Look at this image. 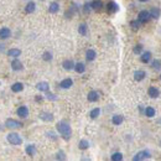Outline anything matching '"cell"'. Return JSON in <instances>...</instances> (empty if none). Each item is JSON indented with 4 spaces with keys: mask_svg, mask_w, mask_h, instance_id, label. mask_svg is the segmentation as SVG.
<instances>
[{
    "mask_svg": "<svg viewBox=\"0 0 161 161\" xmlns=\"http://www.w3.org/2000/svg\"><path fill=\"white\" fill-rule=\"evenodd\" d=\"M56 128H57V131L62 135V138H63L64 140H70L71 139V136H72V128H71V125L67 122H59V123H57Z\"/></svg>",
    "mask_w": 161,
    "mask_h": 161,
    "instance_id": "cell-1",
    "label": "cell"
},
{
    "mask_svg": "<svg viewBox=\"0 0 161 161\" xmlns=\"http://www.w3.org/2000/svg\"><path fill=\"white\" fill-rule=\"evenodd\" d=\"M8 141L10 142L11 145H21L22 144V139L17 133H10V134H8Z\"/></svg>",
    "mask_w": 161,
    "mask_h": 161,
    "instance_id": "cell-2",
    "label": "cell"
},
{
    "mask_svg": "<svg viewBox=\"0 0 161 161\" xmlns=\"http://www.w3.org/2000/svg\"><path fill=\"white\" fill-rule=\"evenodd\" d=\"M149 158H150V151L141 150V151H139V153L135 154V156L133 158V160H134V161H142V160H146Z\"/></svg>",
    "mask_w": 161,
    "mask_h": 161,
    "instance_id": "cell-3",
    "label": "cell"
},
{
    "mask_svg": "<svg viewBox=\"0 0 161 161\" xmlns=\"http://www.w3.org/2000/svg\"><path fill=\"white\" fill-rule=\"evenodd\" d=\"M5 125L9 129H20L22 126V123L19 120H15V119H6Z\"/></svg>",
    "mask_w": 161,
    "mask_h": 161,
    "instance_id": "cell-4",
    "label": "cell"
},
{
    "mask_svg": "<svg viewBox=\"0 0 161 161\" xmlns=\"http://www.w3.org/2000/svg\"><path fill=\"white\" fill-rule=\"evenodd\" d=\"M150 19H151L150 12L146 11V10H141L139 14H138V20H139L141 24H146V22H148Z\"/></svg>",
    "mask_w": 161,
    "mask_h": 161,
    "instance_id": "cell-5",
    "label": "cell"
},
{
    "mask_svg": "<svg viewBox=\"0 0 161 161\" xmlns=\"http://www.w3.org/2000/svg\"><path fill=\"white\" fill-rule=\"evenodd\" d=\"M91 8H92V10L100 11L103 9V1H102V0H92V1H91Z\"/></svg>",
    "mask_w": 161,
    "mask_h": 161,
    "instance_id": "cell-6",
    "label": "cell"
},
{
    "mask_svg": "<svg viewBox=\"0 0 161 161\" xmlns=\"http://www.w3.org/2000/svg\"><path fill=\"white\" fill-rule=\"evenodd\" d=\"M17 115H19L20 118H27V115H29V109H27V107H25V105H21L20 108H17Z\"/></svg>",
    "mask_w": 161,
    "mask_h": 161,
    "instance_id": "cell-7",
    "label": "cell"
},
{
    "mask_svg": "<svg viewBox=\"0 0 161 161\" xmlns=\"http://www.w3.org/2000/svg\"><path fill=\"white\" fill-rule=\"evenodd\" d=\"M11 36V31L10 29H8V27H3V29H0V39L1 40H6Z\"/></svg>",
    "mask_w": 161,
    "mask_h": 161,
    "instance_id": "cell-8",
    "label": "cell"
},
{
    "mask_svg": "<svg viewBox=\"0 0 161 161\" xmlns=\"http://www.w3.org/2000/svg\"><path fill=\"white\" fill-rule=\"evenodd\" d=\"M87 99L89 100V102H97V100L99 99V93L97 91H91L89 93H88V95H87Z\"/></svg>",
    "mask_w": 161,
    "mask_h": 161,
    "instance_id": "cell-9",
    "label": "cell"
},
{
    "mask_svg": "<svg viewBox=\"0 0 161 161\" xmlns=\"http://www.w3.org/2000/svg\"><path fill=\"white\" fill-rule=\"evenodd\" d=\"M72 86H73V81L71 78H66V79L61 81V83H59V87L63 89H68V88H71Z\"/></svg>",
    "mask_w": 161,
    "mask_h": 161,
    "instance_id": "cell-10",
    "label": "cell"
},
{
    "mask_svg": "<svg viewBox=\"0 0 161 161\" xmlns=\"http://www.w3.org/2000/svg\"><path fill=\"white\" fill-rule=\"evenodd\" d=\"M119 10V8H118V4L117 3H114V1H110L108 5H107V11L109 14H114V12H117Z\"/></svg>",
    "mask_w": 161,
    "mask_h": 161,
    "instance_id": "cell-11",
    "label": "cell"
},
{
    "mask_svg": "<svg viewBox=\"0 0 161 161\" xmlns=\"http://www.w3.org/2000/svg\"><path fill=\"white\" fill-rule=\"evenodd\" d=\"M95 57H97V53H95L94 50H92V48L87 50V52H86V59H87V61L92 62V61H94V59H95Z\"/></svg>",
    "mask_w": 161,
    "mask_h": 161,
    "instance_id": "cell-12",
    "label": "cell"
},
{
    "mask_svg": "<svg viewBox=\"0 0 161 161\" xmlns=\"http://www.w3.org/2000/svg\"><path fill=\"white\" fill-rule=\"evenodd\" d=\"M36 88H37L39 91H41V92H48L50 91V86H48V83L47 82H39L37 84H36Z\"/></svg>",
    "mask_w": 161,
    "mask_h": 161,
    "instance_id": "cell-13",
    "label": "cell"
},
{
    "mask_svg": "<svg viewBox=\"0 0 161 161\" xmlns=\"http://www.w3.org/2000/svg\"><path fill=\"white\" fill-rule=\"evenodd\" d=\"M11 68L14 71H21L22 68H24V66H22V63H21V61H19L17 58H15L14 61L11 62Z\"/></svg>",
    "mask_w": 161,
    "mask_h": 161,
    "instance_id": "cell-14",
    "label": "cell"
},
{
    "mask_svg": "<svg viewBox=\"0 0 161 161\" xmlns=\"http://www.w3.org/2000/svg\"><path fill=\"white\" fill-rule=\"evenodd\" d=\"M151 52L150 51H146V52H142L141 53V56H140V61L142 63H149L150 62V59H151Z\"/></svg>",
    "mask_w": 161,
    "mask_h": 161,
    "instance_id": "cell-15",
    "label": "cell"
},
{
    "mask_svg": "<svg viewBox=\"0 0 161 161\" xmlns=\"http://www.w3.org/2000/svg\"><path fill=\"white\" fill-rule=\"evenodd\" d=\"M145 76H146L145 71H142V70H138V71L134 73V79H135L136 82H140V81L144 79Z\"/></svg>",
    "mask_w": 161,
    "mask_h": 161,
    "instance_id": "cell-16",
    "label": "cell"
},
{
    "mask_svg": "<svg viewBox=\"0 0 161 161\" xmlns=\"http://www.w3.org/2000/svg\"><path fill=\"white\" fill-rule=\"evenodd\" d=\"M148 94L151 97V98H158V97L160 95V91L156 88V87H149Z\"/></svg>",
    "mask_w": 161,
    "mask_h": 161,
    "instance_id": "cell-17",
    "label": "cell"
},
{
    "mask_svg": "<svg viewBox=\"0 0 161 161\" xmlns=\"http://www.w3.org/2000/svg\"><path fill=\"white\" fill-rule=\"evenodd\" d=\"M20 55H21V50H19V48H10L8 51V56L12 57V58H17Z\"/></svg>",
    "mask_w": 161,
    "mask_h": 161,
    "instance_id": "cell-18",
    "label": "cell"
},
{
    "mask_svg": "<svg viewBox=\"0 0 161 161\" xmlns=\"http://www.w3.org/2000/svg\"><path fill=\"white\" fill-rule=\"evenodd\" d=\"M75 62L72 61V59H66V61H63V63H62V66H63V68L64 70H67V71H71V70H73L75 68Z\"/></svg>",
    "mask_w": 161,
    "mask_h": 161,
    "instance_id": "cell-19",
    "label": "cell"
},
{
    "mask_svg": "<svg viewBox=\"0 0 161 161\" xmlns=\"http://www.w3.org/2000/svg\"><path fill=\"white\" fill-rule=\"evenodd\" d=\"M40 119H42L44 122H52L53 120V115L51 113L42 112V113H40Z\"/></svg>",
    "mask_w": 161,
    "mask_h": 161,
    "instance_id": "cell-20",
    "label": "cell"
},
{
    "mask_svg": "<svg viewBox=\"0 0 161 161\" xmlns=\"http://www.w3.org/2000/svg\"><path fill=\"white\" fill-rule=\"evenodd\" d=\"M123 122H124V117L120 115V114H115V115H113V118H112V123L114 125H120Z\"/></svg>",
    "mask_w": 161,
    "mask_h": 161,
    "instance_id": "cell-21",
    "label": "cell"
},
{
    "mask_svg": "<svg viewBox=\"0 0 161 161\" xmlns=\"http://www.w3.org/2000/svg\"><path fill=\"white\" fill-rule=\"evenodd\" d=\"M22 89H24V84L20 83V82H16L11 86V91L14 93H20V92H22Z\"/></svg>",
    "mask_w": 161,
    "mask_h": 161,
    "instance_id": "cell-22",
    "label": "cell"
},
{
    "mask_svg": "<svg viewBox=\"0 0 161 161\" xmlns=\"http://www.w3.org/2000/svg\"><path fill=\"white\" fill-rule=\"evenodd\" d=\"M26 154L29 155V156H31V158H34V156L36 155V146L32 145V144L27 145L26 146Z\"/></svg>",
    "mask_w": 161,
    "mask_h": 161,
    "instance_id": "cell-23",
    "label": "cell"
},
{
    "mask_svg": "<svg viewBox=\"0 0 161 161\" xmlns=\"http://www.w3.org/2000/svg\"><path fill=\"white\" fill-rule=\"evenodd\" d=\"M35 10H36V4L34 1H29V3H27V5L25 6V11L27 14H32Z\"/></svg>",
    "mask_w": 161,
    "mask_h": 161,
    "instance_id": "cell-24",
    "label": "cell"
},
{
    "mask_svg": "<svg viewBox=\"0 0 161 161\" xmlns=\"http://www.w3.org/2000/svg\"><path fill=\"white\" fill-rule=\"evenodd\" d=\"M58 10H59V4H58V3L53 1V3L50 4V6H48V11L51 12V14H56V12H58Z\"/></svg>",
    "mask_w": 161,
    "mask_h": 161,
    "instance_id": "cell-25",
    "label": "cell"
},
{
    "mask_svg": "<svg viewBox=\"0 0 161 161\" xmlns=\"http://www.w3.org/2000/svg\"><path fill=\"white\" fill-rule=\"evenodd\" d=\"M149 12H150V16L153 17V19H159L160 15H161V10L159 8H153Z\"/></svg>",
    "mask_w": 161,
    "mask_h": 161,
    "instance_id": "cell-26",
    "label": "cell"
},
{
    "mask_svg": "<svg viewBox=\"0 0 161 161\" xmlns=\"http://www.w3.org/2000/svg\"><path fill=\"white\" fill-rule=\"evenodd\" d=\"M75 71L77 73H83L86 71V64L83 62H78L75 64Z\"/></svg>",
    "mask_w": 161,
    "mask_h": 161,
    "instance_id": "cell-27",
    "label": "cell"
},
{
    "mask_svg": "<svg viewBox=\"0 0 161 161\" xmlns=\"http://www.w3.org/2000/svg\"><path fill=\"white\" fill-rule=\"evenodd\" d=\"M144 113H145V115L148 117V118H153V117H155V114H156L155 109L153 107H146V109H145Z\"/></svg>",
    "mask_w": 161,
    "mask_h": 161,
    "instance_id": "cell-28",
    "label": "cell"
},
{
    "mask_svg": "<svg viewBox=\"0 0 161 161\" xmlns=\"http://www.w3.org/2000/svg\"><path fill=\"white\" fill-rule=\"evenodd\" d=\"M78 148H79L81 150H87L89 148V142L88 140H86V139H82L79 141V144H78Z\"/></svg>",
    "mask_w": 161,
    "mask_h": 161,
    "instance_id": "cell-29",
    "label": "cell"
},
{
    "mask_svg": "<svg viewBox=\"0 0 161 161\" xmlns=\"http://www.w3.org/2000/svg\"><path fill=\"white\" fill-rule=\"evenodd\" d=\"M78 32L82 35V36H86L87 32H88V27H87L86 24H81L79 27H78Z\"/></svg>",
    "mask_w": 161,
    "mask_h": 161,
    "instance_id": "cell-30",
    "label": "cell"
},
{
    "mask_svg": "<svg viewBox=\"0 0 161 161\" xmlns=\"http://www.w3.org/2000/svg\"><path fill=\"white\" fill-rule=\"evenodd\" d=\"M151 68H153V70L159 71L160 68H161V59H154V61L151 62Z\"/></svg>",
    "mask_w": 161,
    "mask_h": 161,
    "instance_id": "cell-31",
    "label": "cell"
},
{
    "mask_svg": "<svg viewBox=\"0 0 161 161\" xmlns=\"http://www.w3.org/2000/svg\"><path fill=\"white\" fill-rule=\"evenodd\" d=\"M99 114H100V109H99V108H94V109L91 110L89 115H91L92 119H97V118L99 117Z\"/></svg>",
    "mask_w": 161,
    "mask_h": 161,
    "instance_id": "cell-32",
    "label": "cell"
},
{
    "mask_svg": "<svg viewBox=\"0 0 161 161\" xmlns=\"http://www.w3.org/2000/svg\"><path fill=\"white\" fill-rule=\"evenodd\" d=\"M141 25H142V24H141V22H140L139 20H133V21L130 22V26H131V29H133V30H138Z\"/></svg>",
    "mask_w": 161,
    "mask_h": 161,
    "instance_id": "cell-33",
    "label": "cell"
},
{
    "mask_svg": "<svg viewBox=\"0 0 161 161\" xmlns=\"http://www.w3.org/2000/svg\"><path fill=\"white\" fill-rule=\"evenodd\" d=\"M112 160L113 161H122L123 160V154L122 153H114L112 155Z\"/></svg>",
    "mask_w": 161,
    "mask_h": 161,
    "instance_id": "cell-34",
    "label": "cell"
},
{
    "mask_svg": "<svg viewBox=\"0 0 161 161\" xmlns=\"http://www.w3.org/2000/svg\"><path fill=\"white\" fill-rule=\"evenodd\" d=\"M133 52L135 55H141L142 53V45H136L134 48H133Z\"/></svg>",
    "mask_w": 161,
    "mask_h": 161,
    "instance_id": "cell-35",
    "label": "cell"
},
{
    "mask_svg": "<svg viewBox=\"0 0 161 161\" xmlns=\"http://www.w3.org/2000/svg\"><path fill=\"white\" fill-rule=\"evenodd\" d=\"M56 159L57 160H66V154H64V151L59 150L58 153L56 154Z\"/></svg>",
    "mask_w": 161,
    "mask_h": 161,
    "instance_id": "cell-36",
    "label": "cell"
},
{
    "mask_svg": "<svg viewBox=\"0 0 161 161\" xmlns=\"http://www.w3.org/2000/svg\"><path fill=\"white\" fill-rule=\"evenodd\" d=\"M42 58H44V61H51L52 59V53L51 52H45L44 55H42Z\"/></svg>",
    "mask_w": 161,
    "mask_h": 161,
    "instance_id": "cell-37",
    "label": "cell"
},
{
    "mask_svg": "<svg viewBox=\"0 0 161 161\" xmlns=\"http://www.w3.org/2000/svg\"><path fill=\"white\" fill-rule=\"evenodd\" d=\"M46 98L50 99V100H57V97L52 93H50V92H46Z\"/></svg>",
    "mask_w": 161,
    "mask_h": 161,
    "instance_id": "cell-38",
    "label": "cell"
},
{
    "mask_svg": "<svg viewBox=\"0 0 161 161\" xmlns=\"http://www.w3.org/2000/svg\"><path fill=\"white\" fill-rule=\"evenodd\" d=\"M47 136L51 138V139H53V140H57V136H55V133H52V131H48L47 133Z\"/></svg>",
    "mask_w": 161,
    "mask_h": 161,
    "instance_id": "cell-39",
    "label": "cell"
},
{
    "mask_svg": "<svg viewBox=\"0 0 161 161\" xmlns=\"http://www.w3.org/2000/svg\"><path fill=\"white\" fill-rule=\"evenodd\" d=\"M91 3H88V4H86L84 5V12H89V10H91Z\"/></svg>",
    "mask_w": 161,
    "mask_h": 161,
    "instance_id": "cell-40",
    "label": "cell"
},
{
    "mask_svg": "<svg viewBox=\"0 0 161 161\" xmlns=\"http://www.w3.org/2000/svg\"><path fill=\"white\" fill-rule=\"evenodd\" d=\"M139 1H141V3H146L148 0H139Z\"/></svg>",
    "mask_w": 161,
    "mask_h": 161,
    "instance_id": "cell-41",
    "label": "cell"
},
{
    "mask_svg": "<svg viewBox=\"0 0 161 161\" xmlns=\"http://www.w3.org/2000/svg\"><path fill=\"white\" fill-rule=\"evenodd\" d=\"M1 129H3V128H1V125H0V130H1Z\"/></svg>",
    "mask_w": 161,
    "mask_h": 161,
    "instance_id": "cell-42",
    "label": "cell"
},
{
    "mask_svg": "<svg viewBox=\"0 0 161 161\" xmlns=\"http://www.w3.org/2000/svg\"><path fill=\"white\" fill-rule=\"evenodd\" d=\"M160 79H161V76H160Z\"/></svg>",
    "mask_w": 161,
    "mask_h": 161,
    "instance_id": "cell-43",
    "label": "cell"
}]
</instances>
